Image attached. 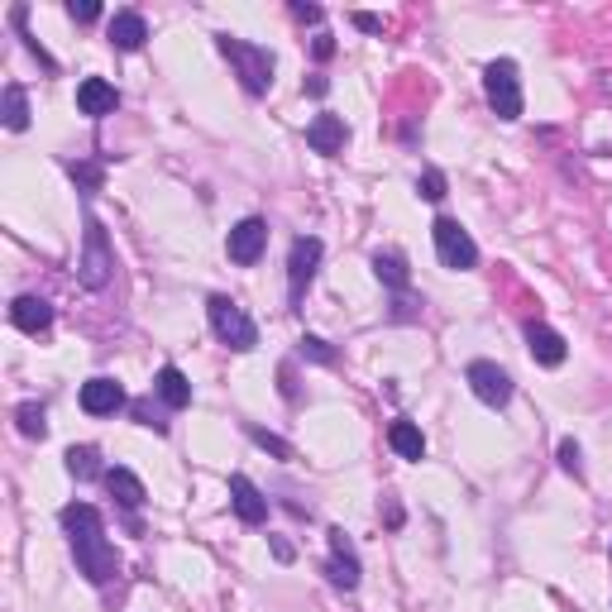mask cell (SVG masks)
I'll return each instance as SVG.
<instances>
[{"label": "cell", "mask_w": 612, "mask_h": 612, "mask_svg": "<svg viewBox=\"0 0 612 612\" xmlns=\"http://www.w3.org/2000/svg\"><path fill=\"white\" fill-rule=\"evenodd\" d=\"M58 522H63L67 541H72V560L77 569L87 574L91 584H110L115 574H120V555L115 546L106 541V522H101V512L91 503H67L58 512Z\"/></svg>", "instance_id": "6da1fadb"}, {"label": "cell", "mask_w": 612, "mask_h": 612, "mask_svg": "<svg viewBox=\"0 0 612 612\" xmlns=\"http://www.w3.org/2000/svg\"><path fill=\"white\" fill-rule=\"evenodd\" d=\"M216 48L230 58V67H235V77H240V87L249 91V96H268L273 67H278V58H273L268 48L249 44V39H235V34H216Z\"/></svg>", "instance_id": "7a4b0ae2"}, {"label": "cell", "mask_w": 612, "mask_h": 612, "mask_svg": "<svg viewBox=\"0 0 612 612\" xmlns=\"http://www.w3.org/2000/svg\"><path fill=\"white\" fill-rule=\"evenodd\" d=\"M483 96H488V106L498 110V120H522V67L512 63V58H493V63L483 67Z\"/></svg>", "instance_id": "3957f363"}, {"label": "cell", "mask_w": 612, "mask_h": 612, "mask_svg": "<svg viewBox=\"0 0 612 612\" xmlns=\"http://www.w3.org/2000/svg\"><path fill=\"white\" fill-rule=\"evenodd\" d=\"M206 316H211V330H216L230 350L244 354V350H254V345H259V326L249 321V311H244L235 297H220L216 292V297L206 302Z\"/></svg>", "instance_id": "277c9868"}, {"label": "cell", "mask_w": 612, "mask_h": 612, "mask_svg": "<svg viewBox=\"0 0 612 612\" xmlns=\"http://www.w3.org/2000/svg\"><path fill=\"white\" fill-rule=\"evenodd\" d=\"M115 273V254H110V240H106V225L96 216H87V235H82V259H77V278L82 287L101 292Z\"/></svg>", "instance_id": "5b68a950"}, {"label": "cell", "mask_w": 612, "mask_h": 612, "mask_svg": "<svg viewBox=\"0 0 612 612\" xmlns=\"http://www.w3.org/2000/svg\"><path fill=\"white\" fill-rule=\"evenodd\" d=\"M431 240H436V254H440V263H445V268H455V273L479 268V244H474V235H469L455 216H436V225H431Z\"/></svg>", "instance_id": "8992f818"}, {"label": "cell", "mask_w": 612, "mask_h": 612, "mask_svg": "<svg viewBox=\"0 0 612 612\" xmlns=\"http://www.w3.org/2000/svg\"><path fill=\"white\" fill-rule=\"evenodd\" d=\"M321 254H326V244L316 240V235H302V240H292V254H287V297H292V306H302L306 287L316 283Z\"/></svg>", "instance_id": "52a82bcc"}, {"label": "cell", "mask_w": 612, "mask_h": 612, "mask_svg": "<svg viewBox=\"0 0 612 612\" xmlns=\"http://www.w3.org/2000/svg\"><path fill=\"white\" fill-rule=\"evenodd\" d=\"M263 249H268V220H259V216H244L230 230V240H225V254H230V263H240V268H254L263 259Z\"/></svg>", "instance_id": "ba28073f"}, {"label": "cell", "mask_w": 612, "mask_h": 612, "mask_svg": "<svg viewBox=\"0 0 612 612\" xmlns=\"http://www.w3.org/2000/svg\"><path fill=\"white\" fill-rule=\"evenodd\" d=\"M464 378H469V388H474V397H479L483 407H507L512 402V378L493 359H474Z\"/></svg>", "instance_id": "9c48e42d"}, {"label": "cell", "mask_w": 612, "mask_h": 612, "mask_svg": "<svg viewBox=\"0 0 612 612\" xmlns=\"http://www.w3.org/2000/svg\"><path fill=\"white\" fill-rule=\"evenodd\" d=\"M326 579L335 589L354 593L359 589V555H354V541L345 536V526H330V560H326Z\"/></svg>", "instance_id": "30bf717a"}, {"label": "cell", "mask_w": 612, "mask_h": 612, "mask_svg": "<svg viewBox=\"0 0 612 612\" xmlns=\"http://www.w3.org/2000/svg\"><path fill=\"white\" fill-rule=\"evenodd\" d=\"M526 350H531V359L541 364V369H560L569 359V345L560 330H550L546 321H526Z\"/></svg>", "instance_id": "8fae6325"}, {"label": "cell", "mask_w": 612, "mask_h": 612, "mask_svg": "<svg viewBox=\"0 0 612 612\" xmlns=\"http://www.w3.org/2000/svg\"><path fill=\"white\" fill-rule=\"evenodd\" d=\"M77 402H82V412L87 416H115L120 407H125V388H120L115 378H106V373H96V378L82 383Z\"/></svg>", "instance_id": "7c38bea8"}, {"label": "cell", "mask_w": 612, "mask_h": 612, "mask_svg": "<svg viewBox=\"0 0 612 612\" xmlns=\"http://www.w3.org/2000/svg\"><path fill=\"white\" fill-rule=\"evenodd\" d=\"M230 507L244 526H263L268 522V493L259 483H249L244 474H230Z\"/></svg>", "instance_id": "4fadbf2b"}, {"label": "cell", "mask_w": 612, "mask_h": 612, "mask_svg": "<svg viewBox=\"0 0 612 612\" xmlns=\"http://www.w3.org/2000/svg\"><path fill=\"white\" fill-rule=\"evenodd\" d=\"M306 144H311L316 153H326V158L345 153V144H350V125H345V115H330V110H321V115L306 125Z\"/></svg>", "instance_id": "5bb4252c"}, {"label": "cell", "mask_w": 612, "mask_h": 612, "mask_svg": "<svg viewBox=\"0 0 612 612\" xmlns=\"http://www.w3.org/2000/svg\"><path fill=\"white\" fill-rule=\"evenodd\" d=\"M106 39L120 53H134V48H144V39H149V20L139 15V10H115L106 24Z\"/></svg>", "instance_id": "9a60e30c"}, {"label": "cell", "mask_w": 612, "mask_h": 612, "mask_svg": "<svg viewBox=\"0 0 612 612\" xmlns=\"http://www.w3.org/2000/svg\"><path fill=\"white\" fill-rule=\"evenodd\" d=\"M77 110H82V115H91V120L115 115V110H120V91L110 87L106 77H87V82L77 87Z\"/></svg>", "instance_id": "2e32d148"}, {"label": "cell", "mask_w": 612, "mask_h": 612, "mask_svg": "<svg viewBox=\"0 0 612 612\" xmlns=\"http://www.w3.org/2000/svg\"><path fill=\"white\" fill-rule=\"evenodd\" d=\"M10 326L24 330V335H44L53 326V306L44 297H15L10 302Z\"/></svg>", "instance_id": "e0dca14e"}, {"label": "cell", "mask_w": 612, "mask_h": 612, "mask_svg": "<svg viewBox=\"0 0 612 612\" xmlns=\"http://www.w3.org/2000/svg\"><path fill=\"white\" fill-rule=\"evenodd\" d=\"M153 393H158V402H163V407H173V412L192 407V383H187V373L177 369V364H163V369H158V378H153Z\"/></svg>", "instance_id": "ac0fdd59"}, {"label": "cell", "mask_w": 612, "mask_h": 612, "mask_svg": "<svg viewBox=\"0 0 612 612\" xmlns=\"http://www.w3.org/2000/svg\"><path fill=\"white\" fill-rule=\"evenodd\" d=\"M373 278L388 287V292H407V287H412V268H407V259H402L397 249H388V254L378 249V254H373Z\"/></svg>", "instance_id": "d6986e66"}, {"label": "cell", "mask_w": 612, "mask_h": 612, "mask_svg": "<svg viewBox=\"0 0 612 612\" xmlns=\"http://www.w3.org/2000/svg\"><path fill=\"white\" fill-rule=\"evenodd\" d=\"M106 488H110V498L125 507V512H139V507H144V498H149V493H144V483L134 479L130 469H106Z\"/></svg>", "instance_id": "ffe728a7"}, {"label": "cell", "mask_w": 612, "mask_h": 612, "mask_svg": "<svg viewBox=\"0 0 612 612\" xmlns=\"http://www.w3.org/2000/svg\"><path fill=\"white\" fill-rule=\"evenodd\" d=\"M388 445H393L397 459H426V436H421L416 421H402V416H397L393 426H388Z\"/></svg>", "instance_id": "44dd1931"}, {"label": "cell", "mask_w": 612, "mask_h": 612, "mask_svg": "<svg viewBox=\"0 0 612 612\" xmlns=\"http://www.w3.org/2000/svg\"><path fill=\"white\" fill-rule=\"evenodd\" d=\"M63 459H67V474H72L77 483L106 479V469H101V450H96V445H72Z\"/></svg>", "instance_id": "7402d4cb"}, {"label": "cell", "mask_w": 612, "mask_h": 612, "mask_svg": "<svg viewBox=\"0 0 612 612\" xmlns=\"http://www.w3.org/2000/svg\"><path fill=\"white\" fill-rule=\"evenodd\" d=\"M5 130H29V96H24L20 82H10L5 87Z\"/></svg>", "instance_id": "603a6c76"}, {"label": "cell", "mask_w": 612, "mask_h": 612, "mask_svg": "<svg viewBox=\"0 0 612 612\" xmlns=\"http://www.w3.org/2000/svg\"><path fill=\"white\" fill-rule=\"evenodd\" d=\"M15 421H20V436H29V440L48 436V412L39 402H20V407H15Z\"/></svg>", "instance_id": "cb8c5ba5"}, {"label": "cell", "mask_w": 612, "mask_h": 612, "mask_svg": "<svg viewBox=\"0 0 612 612\" xmlns=\"http://www.w3.org/2000/svg\"><path fill=\"white\" fill-rule=\"evenodd\" d=\"M297 354L311 359V364H335V350H330V340H321V335H302V340H297Z\"/></svg>", "instance_id": "d4e9b609"}, {"label": "cell", "mask_w": 612, "mask_h": 612, "mask_svg": "<svg viewBox=\"0 0 612 612\" xmlns=\"http://www.w3.org/2000/svg\"><path fill=\"white\" fill-rule=\"evenodd\" d=\"M130 412L139 426H149V431H158V436H168V421H163V412L153 407L149 397H139V402H130Z\"/></svg>", "instance_id": "484cf974"}, {"label": "cell", "mask_w": 612, "mask_h": 612, "mask_svg": "<svg viewBox=\"0 0 612 612\" xmlns=\"http://www.w3.org/2000/svg\"><path fill=\"white\" fill-rule=\"evenodd\" d=\"M249 440H254L259 450H268L273 459H292V445H287V440H278L273 431H263V426H249Z\"/></svg>", "instance_id": "4316f807"}, {"label": "cell", "mask_w": 612, "mask_h": 612, "mask_svg": "<svg viewBox=\"0 0 612 612\" xmlns=\"http://www.w3.org/2000/svg\"><path fill=\"white\" fill-rule=\"evenodd\" d=\"M416 197L445 201V173H440V168H426V173L416 177Z\"/></svg>", "instance_id": "83f0119b"}, {"label": "cell", "mask_w": 612, "mask_h": 612, "mask_svg": "<svg viewBox=\"0 0 612 612\" xmlns=\"http://www.w3.org/2000/svg\"><path fill=\"white\" fill-rule=\"evenodd\" d=\"M421 306H426V302H416L412 292H393V306H388V316H393V321H421Z\"/></svg>", "instance_id": "f1b7e54d"}, {"label": "cell", "mask_w": 612, "mask_h": 612, "mask_svg": "<svg viewBox=\"0 0 612 612\" xmlns=\"http://www.w3.org/2000/svg\"><path fill=\"white\" fill-rule=\"evenodd\" d=\"M555 455H560V469H565V474H574V479H584V459H579V440H560V450H555Z\"/></svg>", "instance_id": "f546056e"}, {"label": "cell", "mask_w": 612, "mask_h": 612, "mask_svg": "<svg viewBox=\"0 0 612 612\" xmlns=\"http://www.w3.org/2000/svg\"><path fill=\"white\" fill-rule=\"evenodd\" d=\"M67 173H72L77 187H87V192H96V187H101V177H106L96 163H67Z\"/></svg>", "instance_id": "4dcf8cb0"}, {"label": "cell", "mask_w": 612, "mask_h": 612, "mask_svg": "<svg viewBox=\"0 0 612 612\" xmlns=\"http://www.w3.org/2000/svg\"><path fill=\"white\" fill-rule=\"evenodd\" d=\"M67 15H72L77 24H96L101 20V5H96V0H72V5H67Z\"/></svg>", "instance_id": "1f68e13d"}, {"label": "cell", "mask_w": 612, "mask_h": 612, "mask_svg": "<svg viewBox=\"0 0 612 612\" xmlns=\"http://www.w3.org/2000/svg\"><path fill=\"white\" fill-rule=\"evenodd\" d=\"M287 10H292V20H302V24H321V20H326V10H321V5H306V0H292Z\"/></svg>", "instance_id": "d6a6232c"}, {"label": "cell", "mask_w": 612, "mask_h": 612, "mask_svg": "<svg viewBox=\"0 0 612 612\" xmlns=\"http://www.w3.org/2000/svg\"><path fill=\"white\" fill-rule=\"evenodd\" d=\"M311 58H316V63H330V58H335V39H330V34H316V39H311Z\"/></svg>", "instance_id": "836d02e7"}, {"label": "cell", "mask_w": 612, "mask_h": 612, "mask_svg": "<svg viewBox=\"0 0 612 612\" xmlns=\"http://www.w3.org/2000/svg\"><path fill=\"white\" fill-rule=\"evenodd\" d=\"M383 522L393 526V531H397V526H402V522H407V512H402V503H397L393 493H388V498H383Z\"/></svg>", "instance_id": "e575fe53"}, {"label": "cell", "mask_w": 612, "mask_h": 612, "mask_svg": "<svg viewBox=\"0 0 612 612\" xmlns=\"http://www.w3.org/2000/svg\"><path fill=\"white\" fill-rule=\"evenodd\" d=\"M354 29H364V34H378V29H383V20H378V15H369V10H354Z\"/></svg>", "instance_id": "d590c367"}, {"label": "cell", "mask_w": 612, "mask_h": 612, "mask_svg": "<svg viewBox=\"0 0 612 612\" xmlns=\"http://www.w3.org/2000/svg\"><path fill=\"white\" fill-rule=\"evenodd\" d=\"M278 383H283V397L287 402H297V383H292V369L283 364V373H278Z\"/></svg>", "instance_id": "8d00e7d4"}, {"label": "cell", "mask_w": 612, "mask_h": 612, "mask_svg": "<svg viewBox=\"0 0 612 612\" xmlns=\"http://www.w3.org/2000/svg\"><path fill=\"white\" fill-rule=\"evenodd\" d=\"M273 555H278V560H283V565H287V560H292V555H297V550L287 546L283 536H273Z\"/></svg>", "instance_id": "74e56055"}, {"label": "cell", "mask_w": 612, "mask_h": 612, "mask_svg": "<svg viewBox=\"0 0 612 612\" xmlns=\"http://www.w3.org/2000/svg\"><path fill=\"white\" fill-rule=\"evenodd\" d=\"M306 91H311V96H326L330 82H326V77H311V82H306Z\"/></svg>", "instance_id": "f35d334b"}]
</instances>
